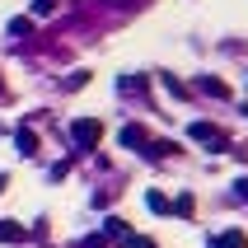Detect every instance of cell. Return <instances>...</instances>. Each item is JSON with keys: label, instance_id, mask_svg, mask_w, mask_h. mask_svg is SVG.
Here are the masks:
<instances>
[{"label": "cell", "instance_id": "6da1fadb", "mask_svg": "<svg viewBox=\"0 0 248 248\" xmlns=\"http://www.w3.org/2000/svg\"><path fill=\"white\" fill-rule=\"evenodd\" d=\"M70 136H75V145H84V150H89V145H98V136H103V126H98L94 117H80V122L70 126Z\"/></svg>", "mask_w": 248, "mask_h": 248}, {"label": "cell", "instance_id": "7a4b0ae2", "mask_svg": "<svg viewBox=\"0 0 248 248\" xmlns=\"http://www.w3.org/2000/svg\"><path fill=\"white\" fill-rule=\"evenodd\" d=\"M103 234L117 239V244H131V230H126V220H117V216H108V220H103Z\"/></svg>", "mask_w": 248, "mask_h": 248}, {"label": "cell", "instance_id": "3957f363", "mask_svg": "<svg viewBox=\"0 0 248 248\" xmlns=\"http://www.w3.org/2000/svg\"><path fill=\"white\" fill-rule=\"evenodd\" d=\"M24 234H28L24 225H14V220H0V244H19Z\"/></svg>", "mask_w": 248, "mask_h": 248}, {"label": "cell", "instance_id": "277c9868", "mask_svg": "<svg viewBox=\"0 0 248 248\" xmlns=\"http://www.w3.org/2000/svg\"><path fill=\"white\" fill-rule=\"evenodd\" d=\"M19 155H38V136H33V131H28V126H19Z\"/></svg>", "mask_w": 248, "mask_h": 248}, {"label": "cell", "instance_id": "5b68a950", "mask_svg": "<svg viewBox=\"0 0 248 248\" xmlns=\"http://www.w3.org/2000/svg\"><path fill=\"white\" fill-rule=\"evenodd\" d=\"M122 145H145V126H122Z\"/></svg>", "mask_w": 248, "mask_h": 248}, {"label": "cell", "instance_id": "8992f818", "mask_svg": "<svg viewBox=\"0 0 248 248\" xmlns=\"http://www.w3.org/2000/svg\"><path fill=\"white\" fill-rule=\"evenodd\" d=\"M211 248H248V239H244V234H220Z\"/></svg>", "mask_w": 248, "mask_h": 248}, {"label": "cell", "instance_id": "52a82bcc", "mask_svg": "<svg viewBox=\"0 0 248 248\" xmlns=\"http://www.w3.org/2000/svg\"><path fill=\"white\" fill-rule=\"evenodd\" d=\"M145 206H150V211H159V216H164V211H173L164 192H150V197H145Z\"/></svg>", "mask_w": 248, "mask_h": 248}, {"label": "cell", "instance_id": "ba28073f", "mask_svg": "<svg viewBox=\"0 0 248 248\" xmlns=\"http://www.w3.org/2000/svg\"><path fill=\"white\" fill-rule=\"evenodd\" d=\"M192 136H197V140H216V126H206V122H197V126H192Z\"/></svg>", "mask_w": 248, "mask_h": 248}, {"label": "cell", "instance_id": "9c48e42d", "mask_svg": "<svg viewBox=\"0 0 248 248\" xmlns=\"http://www.w3.org/2000/svg\"><path fill=\"white\" fill-rule=\"evenodd\" d=\"M56 10V0H33V14H52Z\"/></svg>", "mask_w": 248, "mask_h": 248}, {"label": "cell", "instance_id": "30bf717a", "mask_svg": "<svg viewBox=\"0 0 248 248\" xmlns=\"http://www.w3.org/2000/svg\"><path fill=\"white\" fill-rule=\"evenodd\" d=\"M239 192H244V197H248V183H239Z\"/></svg>", "mask_w": 248, "mask_h": 248}, {"label": "cell", "instance_id": "8fae6325", "mask_svg": "<svg viewBox=\"0 0 248 248\" xmlns=\"http://www.w3.org/2000/svg\"><path fill=\"white\" fill-rule=\"evenodd\" d=\"M0 192H5V173H0Z\"/></svg>", "mask_w": 248, "mask_h": 248}]
</instances>
